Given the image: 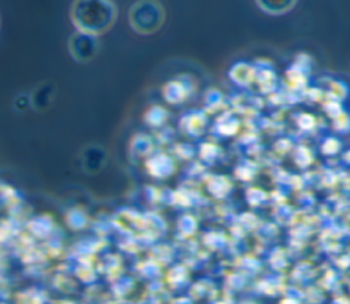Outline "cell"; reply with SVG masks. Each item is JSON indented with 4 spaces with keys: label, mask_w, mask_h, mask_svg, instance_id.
<instances>
[{
    "label": "cell",
    "mask_w": 350,
    "mask_h": 304,
    "mask_svg": "<svg viewBox=\"0 0 350 304\" xmlns=\"http://www.w3.org/2000/svg\"><path fill=\"white\" fill-rule=\"evenodd\" d=\"M118 7L113 0H72L70 19L79 31L100 36L116 22Z\"/></svg>",
    "instance_id": "1"
},
{
    "label": "cell",
    "mask_w": 350,
    "mask_h": 304,
    "mask_svg": "<svg viewBox=\"0 0 350 304\" xmlns=\"http://www.w3.org/2000/svg\"><path fill=\"white\" fill-rule=\"evenodd\" d=\"M165 21V10L159 0H137L129 10L131 29L142 36H149L161 29Z\"/></svg>",
    "instance_id": "2"
},
{
    "label": "cell",
    "mask_w": 350,
    "mask_h": 304,
    "mask_svg": "<svg viewBox=\"0 0 350 304\" xmlns=\"http://www.w3.org/2000/svg\"><path fill=\"white\" fill-rule=\"evenodd\" d=\"M68 53L78 63H88L93 60L100 49L98 36L77 30L68 38Z\"/></svg>",
    "instance_id": "3"
}]
</instances>
